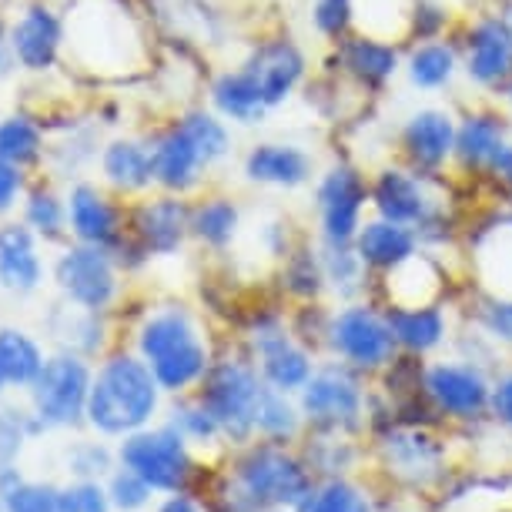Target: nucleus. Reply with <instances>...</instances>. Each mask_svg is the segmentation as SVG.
Wrapping results in <instances>:
<instances>
[{
  "mask_svg": "<svg viewBox=\"0 0 512 512\" xmlns=\"http://www.w3.org/2000/svg\"><path fill=\"white\" fill-rule=\"evenodd\" d=\"M151 486L144 482L138 472L134 469H128L124 466L118 476L111 479V506H118V509H124V512H134V509H144L148 506V499H151Z\"/></svg>",
  "mask_w": 512,
  "mask_h": 512,
  "instance_id": "79ce46f5",
  "label": "nucleus"
},
{
  "mask_svg": "<svg viewBox=\"0 0 512 512\" xmlns=\"http://www.w3.org/2000/svg\"><path fill=\"white\" fill-rule=\"evenodd\" d=\"M7 512H61V492L51 486L17 482V486L7 492Z\"/></svg>",
  "mask_w": 512,
  "mask_h": 512,
  "instance_id": "a19ab883",
  "label": "nucleus"
},
{
  "mask_svg": "<svg viewBox=\"0 0 512 512\" xmlns=\"http://www.w3.org/2000/svg\"><path fill=\"white\" fill-rule=\"evenodd\" d=\"M238 225L241 211L231 198H208L198 208H191V235L211 248L231 245V238L238 235Z\"/></svg>",
  "mask_w": 512,
  "mask_h": 512,
  "instance_id": "473e14b6",
  "label": "nucleus"
},
{
  "mask_svg": "<svg viewBox=\"0 0 512 512\" xmlns=\"http://www.w3.org/2000/svg\"><path fill=\"white\" fill-rule=\"evenodd\" d=\"M312 31L328 47L345 41L359 31V0H312Z\"/></svg>",
  "mask_w": 512,
  "mask_h": 512,
  "instance_id": "c9c22d12",
  "label": "nucleus"
},
{
  "mask_svg": "<svg viewBox=\"0 0 512 512\" xmlns=\"http://www.w3.org/2000/svg\"><path fill=\"white\" fill-rule=\"evenodd\" d=\"M158 512H201V509H198L188 496H178V492H175V496L164 502V506H161Z\"/></svg>",
  "mask_w": 512,
  "mask_h": 512,
  "instance_id": "09e8293b",
  "label": "nucleus"
},
{
  "mask_svg": "<svg viewBox=\"0 0 512 512\" xmlns=\"http://www.w3.org/2000/svg\"><path fill=\"white\" fill-rule=\"evenodd\" d=\"M335 71L365 94H382L402 74V47L385 37L355 31L332 47Z\"/></svg>",
  "mask_w": 512,
  "mask_h": 512,
  "instance_id": "f3484780",
  "label": "nucleus"
},
{
  "mask_svg": "<svg viewBox=\"0 0 512 512\" xmlns=\"http://www.w3.org/2000/svg\"><path fill=\"white\" fill-rule=\"evenodd\" d=\"M7 382V375H4V369H0V385H4Z\"/></svg>",
  "mask_w": 512,
  "mask_h": 512,
  "instance_id": "864d4df0",
  "label": "nucleus"
},
{
  "mask_svg": "<svg viewBox=\"0 0 512 512\" xmlns=\"http://www.w3.org/2000/svg\"><path fill=\"white\" fill-rule=\"evenodd\" d=\"M312 208L322 245H352L372 211L369 175L349 158L325 164L312 181Z\"/></svg>",
  "mask_w": 512,
  "mask_h": 512,
  "instance_id": "6e6552de",
  "label": "nucleus"
},
{
  "mask_svg": "<svg viewBox=\"0 0 512 512\" xmlns=\"http://www.w3.org/2000/svg\"><path fill=\"white\" fill-rule=\"evenodd\" d=\"M0 369H4L7 382L31 385L44 369L41 349L24 332H11L7 328V332H0Z\"/></svg>",
  "mask_w": 512,
  "mask_h": 512,
  "instance_id": "f704fd0d",
  "label": "nucleus"
},
{
  "mask_svg": "<svg viewBox=\"0 0 512 512\" xmlns=\"http://www.w3.org/2000/svg\"><path fill=\"white\" fill-rule=\"evenodd\" d=\"M138 349L164 392H185L205 379L211 369L205 342H201L195 322L181 308L154 312L141 325Z\"/></svg>",
  "mask_w": 512,
  "mask_h": 512,
  "instance_id": "423d86ee",
  "label": "nucleus"
},
{
  "mask_svg": "<svg viewBox=\"0 0 512 512\" xmlns=\"http://www.w3.org/2000/svg\"><path fill=\"white\" fill-rule=\"evenodd\" d=\"M121 462L138 472L151 489L161 492H181L191 479L188 439L175 425L131 432L121 446Z\"/></svg>",
  "mask_w": 512,
  "mask_h": 512,
  "instance_id": "4468645a",
  "label": "nucleus"
},
{
  "mask_svg": "<svg viewBox=\"0 0 512 512\" xmlns=\"http://www.w3.org/2000/svg\"><path fill=\"white\" fill-rule=\"evenodd\" d=\"M295 512H372V499L345 476H332L315 482Z\"/></svg>",
  "mask_w": 512,
  "mask_h": 512,
  "instance_id": "72a5a7b5",
  "label": "nucleus"
},
{
  "mask_svg": "<svg viewBox=\"0 0 512 512\" xmlns=\"http://www.w3.org/2000/svg\"><path fill=\"white\" fill-rule=\"evenodd\" d=\"M499 191H502V198H506L509 205H512V175H509L506 181H502V185H499Z\"/></svg>",
  "mask_w": 512,
  "mask_h": 512,
  "instance_id": "3c124183",
  "label": "nucleus"
},
{
  "mask_svg": "<svg viewBox=\"0 0 512 512\" xmlns=\"http://www.w3.org/2000/svg\"><path fill=\"white\" fill-rule=\"evenodd\" d=\"M161 385L151 365L131 355H114L104 362L98 379H91L88 419L111 436H131L158 409Z\"/></svg>",
  "mask_w": 512,
  "mask_h": 512,
  "instance_id": "20e7f679",
  "label": "nucleus"
},
{
  "mask_svg": "<svg viewBox=\"0 0 512 512\" xmlns=\"http://www.w3.org/2000/svg\"><path fill=\"white\" fill-rule=\"evenodd\" d=\"M175 429L191 442H211V439L221 436L218 419L205 409V402L201 399L191 402V405H181V409L175 412Z\"/></svg>",
  "mask_w": 512,
  "mask_h": 512,
  "instance_id": "ea45409f",
  "label": "nucleus"
},
{
  "mask_svg": "<svg viewBox=\"0 0 512 512\" xmlns=\"http://www.w3.org/2000/svg\"><path fill=\"white\" fill-rule=\"evenodd\" d=\"M389 315L395 345L402 355L412 359H425V355L439 352L442 345L452 338V322L442 302L432 305H385Z\"/></svg>",
  "mask_w": 512,
  "mask_h": 512,
  "instance_id": "4be33fe9",
  "label": "nucleus"
},
{
  "mask_svg": "<svg viewBox=\"0 0 512 512\" xmlns=\"http://www.w3.org/2000/svg\"><path fill=\"white\" fill-rule=\"evenodd\" d=\"M41 278V262H37L31 231L11 225L0 231V282L14 292H31Z\"/></svg>",
  "mask_w": 512,
  "mask_h": 512,
  "instance_id": "c756f323",
  "label": "nucleus"
},
{
  "mask_svg": "<svg viewBox=\"0 0 512 512\" xmlns=\"http://www.w3.org/2000/svg\"><path fill=\"white\" fill-rule=\"evenodd\" d=\"M14 54L21 57L24 67L31 71H44V67L54 64V54H57V44H61V24L51 11H34L24 14V21L14 27Z\"/></svg>",
  "mask_w": 512,
  "mask_h": 512,
  "instance_id": "cd10ccee",
  "label": "nucleus"
},
{
  "mask_svg": "<svg viewBox=\"0 0 512 512\" xmlns=\"http://www.w3.org/2000/svg\"><path fill=\"white\" fill-rule=\"evenodd\" d=\"M325 349L332 352L338 362L352 365V369L362 375L385 372L402 355L399 345H395L385 308L372 302H359V298L345 302L342 308H335V312H328Z\"/></svg>",
  "mask_w": 512,
  "mask_h": 512,
  "instance_id": "0eeeda50",
  "label": "nucleus"
},
{
  "mask_svg": "<svg viewBox=\"0 0 512 512\" xmlns=\"http://www.w3.org/2000/svg\"><path fill=\"white\" fill-rule=\"evenodd\" d=\"M104 178L121 191H141L154 181V148L141 141H114L101 158Z\"/></svg>",
  "mask_w": 512,
  "mask_h": 512,
  "instance_id": "c85d7f7f",
  "label": "nucleus"
},
{
  "mask_svg": "<svg viewBox=\"0 0 512 512\" xmlns=\"http://www.w3.org/2000/svg\"><path fill=\"white\" fill-rule=\"evenodd\" d=\"M308 77V54L292 37H268L211 84V101L221 118L235 124H262L268 114L292 101Z\"/></svg>",
  "mask_w": 512,
  "mask_h": 512,
  "instance_id": "f257e3e1",
  "label": "nucleus"
},
{
  "mask_svg": "<svg viewBox=\"0 0 512 512\" xmlns=\"http://www.w3.org/2000/svg\"><path fill=\"white\" fill-rule=\"evenodd\" d=\"M27 218H31V225L37 231H44V235L54 238L64 225V208L54 195H34L31 208H27Z\"/></svg>",
  "mask_w": 512,
  "mask_h": 512,
  "instance_id": "a18cd8bd",
  "label": "nucleus"
},
{
  "mask_svg": "<svg viewBox=\"0 0 512 512\" xmlns=\"http://www.w3.org/2000/svg\"><path fill=\"white\" fill-rule=\"evenodd\" d=\"M512 141V118L506 108H492V104H472L459 114L456 131V158L452 171L472 181H486L492 161L499 151Z\"/></svg>",
  "mask_w": 512,
  "mask_h": 512,
  "instance_id": "2eb2a0df",
  "label": "nucleus"
},
{
  "mask_svg": "<svg viewBox=\"0 0 512 512\" xmlns=\"http://www.w3.org/2000/svg\"><path fill=\"white\" fill-rule=\"evenodd\" d=\"M489 415L502 429L512 432V369H502L492 375V395H489Z\"/></svg>",
  "mask_w": 512,
  "mask_h": 512,
  "instance_id": "c03bdc74",
  "label": "nucleus"
},
{
  "mask_svg": "<svg viewBox=\"0 0 512 512\" xmlns=\"http://www.w3.org/2000/svg\"><path fill=\"white\" fill-rule=\"evenodd\" d=\"M462 77L482 98L502 94L512 81V31L502 14H476L459 34Z\"/></svg>",
  "mask_w": 512,
  "mask_h": 512,
  "instance_id": "f8f14e48",
  "label": "nucleus"
},
{
  "mask_svg": "<svg viewBox=\"0 0 512 512\" xmlns=\"http://www.w3.org/2000/svg\"><path fill=\"white\" fill-rule=\"evenodd\" d=\"M285 285L288 292L302 302H315L318 295L328 292L325 288V272H322V258H318V241L312 248H295L292 255H285Z\"/></svg>",
  "mask_w": 512,
  "mask_h": 512,
  "instance_id": "e433bc0d",
  "label": "nucleus"
},
{
  "mask_svg": "<svg viewBox=\"0 0 512 512\" xmlns=\"http://www.w3.org/2000/svg\"><path fill=\"white\" fill-rule=\"evenodd\" d=\"M305 422L318 432H359L369 415V392L362 385V372L345 362L318 365L305 389L298 392Z\"/></svg>",
  "mask_w": 512,
  "mask_h": 512,
  "instance_id": "1a4fd4ad",
  "label": "nucleus"
},
{
  "mask_svg": "<svg viewBox=\"0 0 512 512\" xmlns=\"http://www.w3.org/2000/svg\"><path fill=\"white\" fill-rule=\"evenodd\" d=\"M17 449H21V425H17L7 412H0V472L11 466Z\"/></svg>",
  "mask_w": 512,
  "mask_h": 512,
  "instance_id": "49530a36",
  "label": "nucleus"
},
{
  "mask_svg": "<svg viewBox=\"0 0 512 512\" xmlns=\"http://www.w3.org/2000/svg\"><path fill=\"white\" fill-rule=\"evenodd\" d=\"M476 328L486 332L496 345H512V298L482 292L476 308Z\"/></svg>",
  "mask_w": 512,
  "mask_h": 512,
  "instance_id": "58836bf2",
  "label": "nucleus"
},
{
  "mask_svg": "<svg viewBox=\"0 0 512 512\" xmlns=\"http://www.w3.org/2000/svg\"><path fill=\"white\" fill-rule=\"evenodd\" d=\"M17 188H21V175H17V164L0 158V211L11 208Z\"/></svg>",
  "mask_w": 512,
  "mask_h": 512,
  "instance_id": "de8ad7c7",
  "label": "nucleus"
},
{
  "mask_svg": "<svg viewBox=\"0 0 512 512\" xmlns=\"http://www.w3.org/2000/svg\"><path fill=\"white\" fill-rule=\"evenodd\" d=\"M492 375L469 359H436L422 365V399L452 422H476L489 415Z\"/></svg>",
  "mask_w": 512,
  "mask_h": 512,
  "instance_id": "9b49d317",
  "label": "nucleus"
},
{
  "mask_svg": "<svg viewBox=\"0 0 512 512\" xmlns=\"http://www.w3.org/2000/svg\"><path fill=\"white\" fill-rule=\"evenodd\" d=\"M499 98H502V108H506V114H509V118H512V81L506 84V91H502Z\"/></svg>",
  "mask_w": 512,
  "mask_h": 512,
  "instance_id": "8fccbe9b",
  "label": "nucleus"
},
{
  "mask_svg": "<svg viewBox=\"0 0 512 512\" xmlns=\"http://www.w3.org/2000/svg\"><path fill=\"white\" fill-rule=\"evenodd\" d=\"M405 84L419 94H442L456 84L462 74V51L452 37H429V41H412L402 57Z\"/></svg>",
  "mask_w": 512,
  "mask_h": 512,
  "instance_id": "412c9836",
  "label": "nucleus"
},
{
  "mask_svg": "<svg viewBox=\"0 0 512 512\" xmlns=\"http://www.w3.org/2000/svg\"><path fill=\"white\" fill-rule=\"evenodd\" d=\"M456 131L459 114L446 108V104H422L405 114L399 124V161L409 168L422 171V175H446L452 171V158H456Z\"/></svg>",
  "mask_w": 512,
  "mask_h": 512,
  "instance_id": "ddd939ff",
  "label": "nucleus"
},
{
  "mask_svg": "<svg viewBox=\"0 0 512 512\" xmlns=\"http://www.w3.org/2000/svg\"><path fill=\"white\" fill-rule=\"evenodd\" d=\"M91 372L74 355H57L44 362L41 375L34 382V405L41 422L47 425H71L88 412Z\"/></svg>",
  "mask_w": 512,
  "mask_h": 512,
  "instance_id": "a211bd4d",
  "label": "nucleus"
},
{
  "mask_svg": "<svg viewBox=\"0 0 512 512\" xmlns=\"http://www.w3.org/2000/svg\"><path fill=\"white\" fill-rule=\"evenodd\" d=\"M111 499L94 482H77L61 492V512H108Z\"/></svg>",
  "mask_w": 512,
  "mask_h": 512,
  "instance_id": "37998d69",
  "label": "nucleus"
},
{
  "mask_svg": "<svg viewBox=\"0 0 512 512\" xmlns=\"http://www.w3.org/2000/svg\"><path fill=\"white\" fill-rule=\"evenodd\" d=\"M41 151V134L31 121L24 118H11L0 124V158L11 161V164H24L37 158Z\"/></svg>",
  "mask_w": 512,
  "mask_h": 512,
  "instance_id": "4c0bfd02",
  "label": "nucleus"
},
{
  "mask_svg": "<svg viewBox=\"0 0 512 512\" xmlns=\"http://www.w3.org/2000/svg\"><path fill=\"white\" fill-rule=\"evenodd\" d=\"M318 258H322V272H325V288L345 302H355L365 285H369L372 272L362 265L355 245H322L318 241Z\"/></svg>",
  "mask_w": 512,
  "mask_h": 512,
  "instance_id": "7c9ffc66",
  "label": "nucleus"
},
{
  "mask_svg": "<svg viewBox=\"0 0 512 512\" xmlns=\"http://www.w3.org/2000/svg\"><path fill=\"white\" fill-rule=\"evenodd\" d=\"M228 148L231 138L225 121L208 111H191L154 141V181L175 195L195 188L201 171L218 164Z\"/></svg>",
  "mask_w": 512,
  "mask_h": 512,
  "instance_id": "39448f33",
  "label": "nucleus"
},
{
  "mask_svg": "<svg viewBox=\"0 0 512 512\" xmlns=\"http://www.w3.org/2000/svg\"><path fill=\"white\" fill-rule=\"evenodd\" d=\"M382 459L409 486H429L442 472V446L422 429H389L382 439Z\"/></svg>",
  "mask_w": 512,
  "mask_h": 512,
  "instance_id": "5701e85b",
  "label": "nucleus"
},
{
  "mask_svg": "<svg viewBox=\"0 0 512 512\" xmlns=\"http://www.w3.org/2000/svg\"><path fill=\"white\" fill-rule=\"evenodd\" d=\"M57 282H61L71 302L88 308V312H98L118 292L114 265L98 245H81L67 251L61 262H57Z\"/></svg>",
  "mask_w": 512,
  "mask_h": 512,
  "instance_id": "aec40b11",
  "label": "nucleus"
},
{
  "mask_svg": "<svg viewBox=\"0 0 512 512\" xmlns=\"http://www.w3.org/2000/svg\"><path fill=\"white\" fill-rule=\"evenodd\" d=\"M71 228L84 245L108 248L118 241V211L108 205V198L98 188H74L71 195Z\"/></svg>",
  "mask_w": 512,
  "mask_h": 512,
  "instance_id": "bb28decb",
  "label": "nucleus"
},
{
  "mask_svg": "<svg viewBox=\"0 0 512 512\" xmlns=\"http://www.w3.org/2000/svg\"><path fill=\"white\" fill-rule=\"evenodd\" d=\"M134 231H138L144 251L171 255L191 231V208L181 198H154L138 208Z\"/></svg>",
  "mask_w": 512,
  "mask_h": 512,
  "instance_id": "a878e982",
  "label": "nucleus"
},
{
  "mask_svg": "<svg viewBox=\"0 0 512 512\" xmlns=\"http://www.w3.org/2000/svg\"><path fill=\"white\" fill-rule=\"evenodd\" d=\"M502 17H506V24H509V31H512V0H506V4H502V11H499Z\"/></svg>",
  "mask_w": 512,
  "mask_h": 512,
  "instance_id": "603ef678",
  "label": "nucleus"
},
{
  "mask_svg": "<svg viewBox=\"0 0 512 512\" xmlns=\"http://www.w3.org/2000/svg\"><path fill=\"white\" fill-rule=\"evenodd\" d=\"M265 379L255 365L248 362H218L211 365L201 379V395L205 409L215 415L221 425V436L231 442H248L255 436L258 402L265 395Z\"/></svg>",
  "mask_w": 512,
  "mask_h": 512,
  "instance_id": "9d476101",
  "label": "nucleus"
},
{
  "mask_svg": "<svg viewBox=\"0 0 512 512\" xmlns=\"http://www.w3.org/2000/svg\"><path fill=\"white\" fill-rule=\"evenodd\" d=\"M302 405L292 402V395L288 392H278L268 385L262 402H258V415H255V432L268 442H285L295 439L298 432H302Z\"/></svg>",
  "mask_w": 512,
  "mask_h": 512,
  "instance_id": "2f4dec72",
  "label": "nucleus"
},
{
  "mask_svg": "<svg viewBox=\"0 0 512 512\" xmlns=\"http://www.w3.org/2000/svg\"><path fill=\"white\" fill-rule=\"evenodd\" d=\"M315 489V472L305 459L288 452L282 442H258L235 466V482L228 492L231 512L298 509Z\"/></svg>",
  "mask_w": 512,
  "mask_h": 512,
  "instance_id": "7ed1b4c3",
  "label": "nucleus"
},
{
  "mask_svg": "<svg viewBox=\"0 0 512 512\" xmlns=\"http://www.w3.org/2000/svg\"><path fill=\"white\" fill-rule=\"evenodd\" d=\"M369 201L372 215L412 228L422 248L446 245L452 218L439 175H422L402 161H389L375 168V175H369Z\"/></svg>",
  "mask_w": 512,
  "mask_h": 512,
  "instance_id": "f03ea898",
  "label": "nucleus"
},
{
  "mask_svg": "<svg viewBox=\"0 0 512 512\" xmlns=\"http://www.w3.org/2000/svg\"><path fill=\"white\" fill-rule=\"evenodd\" d=\"M255 359V369L262 372L265 385L288 395L302 392L305 382L318 369L315 352L308 349V342H302L295 332H288L278 318H268V322L255 328Z\"/></svg>",
  "mask_w": 512,
  "mask_h": 512,
  "instance_id": "dca6fc26",
  "label": "nucleus"
},
{
  "mask_svg": "<svg viewBox=\"0 0 512 512\" xmlns=\"http://www.w3.org/2000/svg\"><path fill=\"white\" fill-rule=\"evenodd\" d=\"M472 262H476L482 292L512 298V208L496 215L492 225L479 228Z\"/></svg>",
  "mask_w": 512,
  "mask_h": 512,
  "instance_id": "393cba45",
  "label": "nucleus"
},
{
  "mask_svg": "<svg viewBox=\"0 0 512 512\" xmlns=\"http://www.w3.org/2000/svg\"><path fill=\"white\" fill-rule=\"evenodd\" d=\"M352 245L372 275H389L422 251V241L412 228L395 225V221H385L379 215L365 218V225L359 228Z\"/></svg>",
  "mask_w": 512,
  "mask_h": 512,
  "instance_id": "b1692460",
  "label": "nucleus"
},
{
  "mask_svg": "<svg viewBox=\"0 0 512 512\" xmlns=\"http://www.w3.org/2000/svg\"><path fill=\"white\" fill-rule=\"evenodd\" d=\"M245 178L251 185L298 191L318 178L315 154L295 141H262L245 154Z\"/></svg>",
  "mask_w": 512,
  "mask_h": 512,
  "instance_id": "6ab92c4d",
  "label": "nucleus"
}]
</instances>
